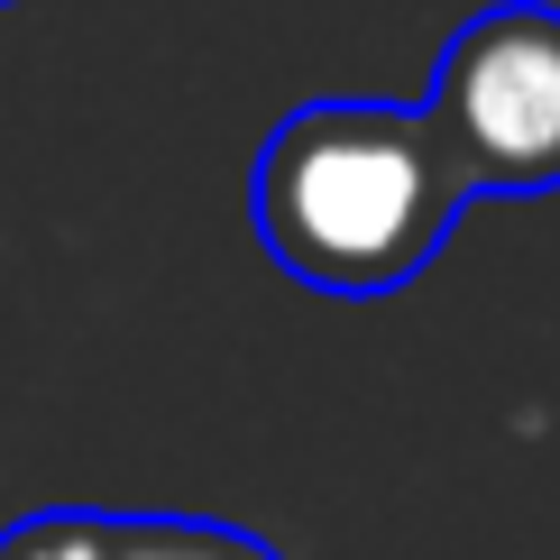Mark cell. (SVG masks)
Listing matches in <instances>:
<instances>
[{"label":"cell","mask_w":560,"mask_h":560,"mask_svg":"<svg viewBox=\"0 0 560 560\" xmlns=\"http://www.w3.org/2000/svg\"><path fill=\"white\" fill-rule=\"evenodd\" d=\"M110 560H285V551L212 515H120Z\"/></svg>","instance_id":"obj_3"},{"label":"cell","mask_w":560,"mask_h":560,"mask_svg":"<svg viewBox=\"0 0 560 560\" xmlns=\"http://www.w3.org/2000/svg\"><path fill=\"white\" fill-rule=\"evenodd\" d=\"M432 129L478 194H560V10L497 0L441 46Z\"/></svg>","instance_id":"obj_2"},{"label":"cell","mask_w":560,"mask_h":560,"mask_svg":"<svg viewBox=\"0 0 560 560\" xmlns=\"http://www.w3.org/2000/svg\"><path fill=\"white\" fill-rule=\"evenodd\" d=\"M110 542H120V515L46 505V515H19L0 533V560H110Z\"/></svg>","instance_id":"obj_4"},{"label":"cell","mask_w":560,"mask_h":560,"mask_svg":"<svg viewBox=\"0 0 560 560\" xmlns=\"http://www.w3.org/2000/svg\"><path fill=\"white\" fill-rule=\"evenodd\" d=\"M469 202L478 184L413 102H294L248 175L267 258L313 294L413 285Z\"/></svg>","instance_id":"obj_1"}]
</instances>
